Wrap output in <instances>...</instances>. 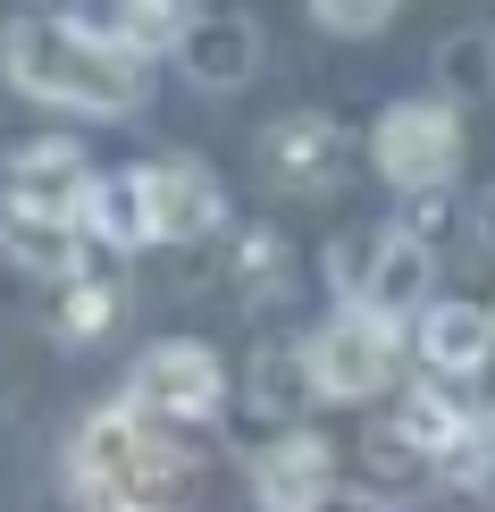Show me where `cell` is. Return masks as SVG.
<instances>
[{"mask_svg":"<svg viewBox=\"0 0 495 512\" xmlns=\"http://www.w3.org/2000/svg\"><path fill=\"white\" fill-rule=\"evenodd\" d=\"M0 76L42 110L76 118H126L152 101V59L110 26H76V17H17L0 34Z\"/></svg>","mask_w":495,"mask_h":512,"instance_id":"cell-1","label":"cell"},{"mask_svg":"<svg viewBox=\"0 0 495 512\" xmlns=\"http://www.w3.org/2000/svg\"><path fill=\"white\" fill-rule=\"evenodd\" d=\"M68 462H76L84 504H143V512H168V496H177V445H168L160 420H143L135 403L93 412Z\"/></svg>","mask_w":495,"mask_h":512,"instance_id":"cell-2","label":"cell"},{"mask_svg":"<svg viewBox=\"0 0 495 512\" xmlns=\"http://www.w3.org/2000/svg\"><path fill=\"white\" fill-rule=\"evenodd\" d=\"M370 168L403 194H437L445 177L462 168V118L454 93H428V101H386V118L370 126Z\"/></svg>","mask_w":495,"mask_h":512,"instance_id":"cell-3","label":"cell"},{"mask_svg":"<svg viewBox=\"0 0 495 512\" xmlns=\"http://www.w3.org/2000/svg\"><path fill=\"white\" fill-rule=\"evenodd\" d=\"M311 387L328 395V403H370L395 387V361H403V336H395V319H378L370 303H353V311H336L328 328L311 336Z\"/></svg>","mask_w":495,"mask_h":512,"instance_id":"cell-4","label":"cell"},{"mask_svg":"<svg viewBox=\"0 0 495 512\" xmlns=\"http://www.w3.org/2000/svg\"><path fill=\"white\" fill-rule=\"evenodd\" d=\"M143 420H160V429H177V420H210L227 403V370L210 345H193V336H160L152 353L135 361V387H126Z\"/></svg>","mask_w":495,"mask_h":512,"instance_id":"cell-5","label":"cell"},{"mask_svg":"<svg viewBox=\"0 0 495 512\" xmlns=\"http://www.w3.org/2000/svg\"><path fill=\"white\" fill-rule=\"evenodd\" d=\"M428 277H437V252H428L420 227H370L361 236V277L353 303H370L378 319H412V303H428Z\"/></svg>","mask_w":495,"mask_h":512,"instance_id":"cell-6","label":"cell"},{"mask_svg":"<svg viewBox=\"0 0 495 512\" xmlns=\"http://www.w3.org/2000/svg\"><path fill=\"white\" fill-rule=\"evenodd\" d=\"M261 177L277 194H328L344 177V126L319 118V110H286L261 135Z\"/></svg>","mask_w":495,"mask_h":512,"instance_id":"cell-7","label":"cell"},{"mask_svg":"<svg viewBox=\"0 0 495 512\" xmlns=\"http://www.w3.org/2000/svg\"><path fill=\"white\" fill-rule=\"evenodd\" d=\"M135 185H143V227H152V244H193V236H210L219 227V177H210L202 160H152V168H135Z\"/></svg>","mask_w":495,"mask_h":512,"instance_id":"cell-8","label":"cell"},{"mask_svg":"<svg viewBox=\"0 0 495 512\" xmlns=\"http://www.w3.org/2000/svg\"><path fill=\"white\" fill-rule=\"evenodd\" d=\"M84 202H93V160H84L76 143H26V152L9 160V210L84 227Z\"/></svg>","mask_w":495,"mask_h":512,"instance_id":"cell-9","label":"cell"},{"mask_svg":"<svg viewBox=\"0 0 495 512\" xmlns=\"http://www.w3.org/2000/svg\"><path fill=\"white\" fill-rule=\"evenodd\" d=\"M177 68L202 84V93H244L261 76V26L244 9H202L177 34Z\"/></svg>","mask_w":495,"mask_h":512,"instance_id":"cell-10","label":"cell"},{"mask_svg":"<svg viewBox=\"0 0 495 512\" xmlns=\"http://www.w3.org/2000/svg\"><path fill=\"white\" fill-rule=\"evenodd\" d=\"M252 479H261V504H269V512H319V504H328L336 462H328V445H319V437L286 429L261 462H252Z\"/></svg>","mask_w":495,"mask_h":512,"instance_id":"cell-11","label":"cell"},{"mask_svg":"<svg viewBox=\"0 0 495 512\" xmlns=\"http://www.w3.org/2000/svg\"><path fill=\"white\" fill-rule=\"evenodd\" d=\"M420 361L437 378H479L495 361V319L479 303H428L420 311Z\"/></svg>","mask_w":495,"mask_h":512,"instance_id":"cell-12","label":"cell"},{"mask_svg":"<svg viewBox=\"0 0 495 512\" xmlns=\"http://www.w3.org/2000/svg\"><path fill=\"white\" fill-rule=\"evenodd\" d=\"M202 17V0H110V34L135 42L143 59L152 51H177V34Z\"/></svg>","mask_w":495,"mask_h":512,"instance_id":"cell-13","label":"cell"},{"mask_svg":"<svg viewBox=\"0 0 495 512\" xmlns=\"http://www.w3.org/2000/svg\"><path fill=\"white\" fill-rule=\"evenodd\" d=\"M0 244H9L26 269H42V277H68L76 252H84V227H59V219H26V210H9V219H0Z\"/></svg>","mask_w":495,"mask_h":512,"instance_id":"cell-14","label":"cell"},{"mask_svg":"<svg viewBox=\"0 0 495 512\" xmlns=\"http://www.w3.org/2000/svg\"><path fill=\"white\" fill-rule=\"evenodd\" d=\"M437 76H445V93H454V101L495 93V34H454V42H445V59H437Z\"/></svg>","mask_w":495,"mask_h":512,"instance_id":"cell-15","label":"cell"},{"mask_svg":"<svg viewBox=\"0 0 495 512\" xmlns=\"http://www.w3.org/2000/svg\"><path fill=\"white\" fill-rule=\"evenodd\" d=\"M110 319H118V286H110V277H76V286L59 294V336H76V345L101 336Z\"/></svg>","mask_w":495,"mask_h":512,"instance_id":"cell-16","label":"cell"},{"mask_svg":"<svg viewBox=\"0 0 495 512\" xmlns=\"http://www.w3.org/2000/svg\"><path fill=\"white\" fill-rule=\"evenodd\" d=\"M395 9H403V0H311V17H319L328 34H344V42L386 34V26H395Z\"/></svg>","mask_w":495,"mask_h":512,"instance_id":"cell-17","label":"cell"},{"mask_svg":"<svg viewBox=\"0 0 495 512\" xmlns=\"http://www.w3.org/2000/svg\"><path fill=\"white\" fill-rule=\"evenodd\" d=\"M470 227H479V236L495 244V185H479V202H470Z\"/></svg>","mask_w":495,"mask_h":512,"instance_id":"cell-18","label":"cell"},{"mask_svg":"<svg viewBox=\"0 0 495 512\" xmlns=\"http://www.w3.org/2000/svg\"><path fill=\"white\" fill-rule=\"evenodd\" d=\"M84 512H143V504H84Z\"/></svg>","mask_w":495,"mask_h":512,"instance_id":"cell-19","label":"cell"}]
</instances>
